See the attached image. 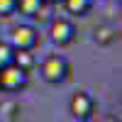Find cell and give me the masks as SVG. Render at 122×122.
Instances as JSON below:
<instances>
[{
    "mask_svg": "<svg viewBox=\"0 0 122 122\" xmlns=\"http://www.w3.org/2000/svg\"><path fill=\"white\" fill-rule=\"evenodd\" d=\"M42 78L51 86H59L64 81L71 78V64L66 56L61 54H49L44 61H42Z\"/></svg>",
    "mask_w": 122,
    "mask_h": 122,
    "instance_id": "cell-1",
    "label": "cell"
},
{
    "mask_svg": "<svg viewBox=\"0 0 122 122\" xmlns=\"http://www.w3.org/2000/svg\"><path fill=\"white\" fill-rule=\"evenodd\" d=\"M49 39H51V44H56L59 49L64 46H71L76 42V25L71 17H51L49 20Z\"/></svg>",
    "mask_w": 122,
    "mask_h": 122,
    "instance_id": "cell-2",
    "label": "cell"
},
{
    "mask_svg": "<svg viewBox=\"0 0 122 122\" xmlns=\"http://www.w3.org/2000/svg\"><path fill=\"white\" fill-rule=\"evenodd\" d=\"M7 42L15 51H34L39 44V29L34 25H15L7 34Z\"/></svg>",
    "mask_w": 122,
    "mask_h": 122,
    "instance_id": "cell-3",
    "label": "cell"
},
{
    "mask_svg": "<svg viewBox=\"0 0 122 122\" xmlns=\"http://www.w3.org/2000/svg\"><path fill=\"white\" fill-rule=\"evenodd\" d=\"M27 86H29V71L20 68L17 64L0 68V90L3 93H20Z\"/></svg>",
    "mask_w": 122,
    "mask_h": 122,
    "instance_id": "cell-4",
    "label": "cell"
},
{
    "mask_svg": "<svg viewBox=\"0 0 122 122\" xmlns=\"http://www.w3.org/2000/svg\"><path fill=\"white\" fill-rule=\"evenodd\" d=\"M68 112H71V117L76 122L90 120L93 112H95V98L90 95L88 90H78V93H73L71 100H68Z\"/></svg>",
    "mask_w": 122,
    "mask_h": 122,
    "instance_id": "cell-5",
    "label": "cell"
},
{
    "mask_svg": "<svg viewBox=\"0 0 122 122\" xmlns=\"http://www.w3.org/2000/svg\"><path fill=\"white\" fill-rule=\"evenodd\" d=\"M66 7V12L68 15H73V17H86L90 10H93V3L95 0H61Z\"/></svg>",
    "mask_w": 122,
    "mask_h": 122,
    "instance_id": "cell-6",
    "label": "cell"
},
{
    "mask_svg": "<svg viewBox=\"0 0 122 122\" xmlns=\"http://www.w3.org/2000/svg\"><path fill=\"white\" fill-rule=\"evenodd\" d=\"M42 5H44L42 0H15V12L25 15V17H34Z\"/></svg>",
    "mask_w": 122,
    "mask_h": 122,
    "instance_id": "cell-7",
    "label": "cell"
},
{
    "mask_svg": "<svg viewBox=\"0 0 122 122\" xmlns=\"http://www.w3.org/2000/svg\"><path fill=\"white\" fill-rule=\"evenodd\" d=\"M15 61V49L7 39H0V68L3 66H10Z\"/></svg>",
    "mask_w": 122,
    "mask_h": 122,
    "instance_id": "cell-8",
    "label": "cell"
},
{
    "mask_svg": "<svg viewBox=\"0 0 122 122\" xmlns=\"http://www.w3.org/2000/svg\"><path fill=\"white\" fill-rule=\"evenodd\" d=\"M12 64H17L20 68H25V71H32L37 61H34L32 51H15V61H12Z\"/></svg>",
    "mask_w": 122,
    "mask_h": 122,
    "instance_id": "cell-9",
    "label": "cell"
},
{
    "mask_svg": "<svg viewBox=\"0 0 122 122\" xmlns=\"http://www.w3.org/2000/svg\"><path fill=\"white\" fill-rule=\"evenodd\" d=\"M95 42H100V44H112V39H115V32L110 27H105V25H100V27H95Z\"/></svg>",
    "mask_w": 122,
    "mask_h": 122,
    "instance_id": "cell-10",
    "label": "cell"
},
{
    "mask_svg": "<svg viewBox=\"0 0 122 122\" xmlns=\"http://www.w3.org/2000/svg\"><path fill=\"white\" fill-rule=\"evenodd\" d=\"M15 15V0H0V20H7Z\"/></svg>",
    "mask_w": 122,
    "mask_h": 122,
    "instance_id": "cell-11",
    "label": "cell"
},
{
    "mask_svg": "<svg viewBox=\"0 0 122 122\" xmlns=\"http://www.w3.org/2000/svg\"><path fill=\"white\" fill-rule=\"evenodd\" d=\"M44 5H56V3H61V0H42Z\"/></svg>",
    "mask_w": 122,
    "mask_h": 122,
    "instance_id": "cell-12",
    "label": "cell"
},
{
    "mask_svg": "<svg viewBox=\"0 0 122 122\" xmlns=\"http://www.w3.org/2000/svg\"><path fill=\"white\" fill-rule=\"evenodd\" d=\"M105 122H117V120L115 117H105Z\"/></svg>",
    "mask_w": 122,
    "mask_h": 122,
    "instance_id": "cell-13",
    "label": "cell"
},
{
    "mask_svg": "<svg viewBox=\"0 0 122 122\" xmlns=\"http://www.w3.org/2000/svg\"><path fill=\"white\" fill-rule=\"evenodd\" d=\"M81 122H93V120H81Z\"/></svg>",
    "mask_w": 122,
    "mask_h": 122,
    "instance_id": "cell-14",
    "label": "cell"
}]
</instances>
